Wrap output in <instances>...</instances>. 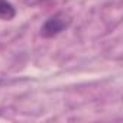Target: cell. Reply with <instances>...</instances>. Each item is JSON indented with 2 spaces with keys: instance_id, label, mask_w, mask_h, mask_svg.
I'll return each mask as SVG.
<instances>
[{
  "instance_id": "1",
  "label": "cell",
  "mask_w": 123,
  "mask_h": 123,
  "mask_svg": "<svg viewBox=\"0 0 123 123\" xmlns=\"http://www.w3.org/2000/svg\"><path fill=\"white\" fill-rule=\"evenodd\" d=\"M70 25H71V16L67 15L65 12H58L49 16L43 22V25L41 26V35L43 38H54L61 32H64Z\"/></svg>"
},
{
  "instance_id": "2",
  "label": "cell",
  "mask_w": 123,
  "mask_h": 123,
  "mask_svg": "<svg viewBox=\"0 0 123 123\" xmlns=\"http://www.w3.org/2000/svg\"><path fill=\"white\" fill-rule=\"evenodd\" d=\"M16 15L15 6L7 0H0V19L2 20H10Z\"/></svg>"
},
{
  "instance_id": "3",
  "label": "cell",
  "mask_w": 123,
  "mask_h": 123,
  "mask_svg": "<svg viewBox=\"0 0 123 123\" xmlns=\"http://www.w3.org/2000/svg\"><path fill=\"white\" fill-rule=\"evenodd\" d=\"M25 2L28 3V5H41V3H46V2H49V0H25Z\"/></svg>"
}]
</instances>
